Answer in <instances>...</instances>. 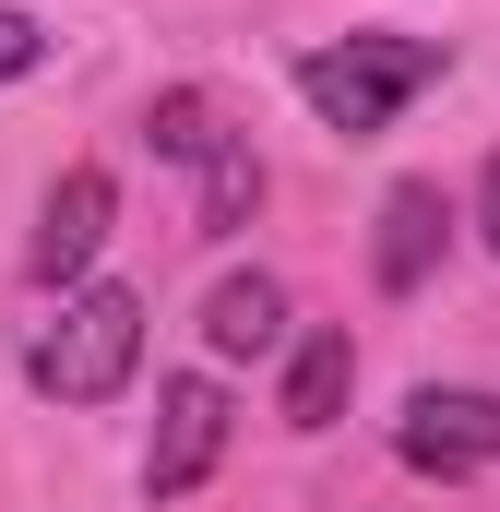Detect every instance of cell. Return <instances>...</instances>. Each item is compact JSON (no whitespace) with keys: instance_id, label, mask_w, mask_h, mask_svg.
I'll return each instance as SVG.
<instances>
[{"instance_id":"3","label":"cell","mask_w":500,"mask_h":512,"mask_svg":"<svg viewBox=\"0 0 500 512\" xmlns=\"http://www.w3.org/2000/svg\"><path fill=\"white\" fill-rule=\"evenodd\" d=\"M393 453H405L417 477H489V465H500V393H477V382H429L417 405H405Z\"/></svg>"},{"instance_id":"2","label":"cell","mask_w":500,"mask_h":512,"mask_svg":"<svg viewBox=\"0 0 500 512\" xmlns=\"http://www.w3.org/2000/svg\"><path fill=\"white\" fill-rule=\"evenodd\" d=\"M131 370H143V298L131 286H72L60 322L24 346V382L60 393V405H108Z\"/></svg>"},{"instance_id":"5","label":"cell","mask_w":500,"mask_h":512,"mask_svg":"<svg viewBox=\"0 0 500 512\" xmlns=\"http://www.w3.org/2000/svg\"><path fill=\"white\" fill-rule=\"evenodd\" d=\"M108 215H120L108 167H72V179L48 191V215H36V251H24V274H36V286H72V274L96 262V239H108Z\"/></svg>"},{"instance_id":"10","label":"cell","mask_w":500,"mask_h":512,"mask_svg":"<svg viewBox=\"0 0 500 512\" xmlns=\"http://www.w3.org/2000/svg\"><path fill=\"white\" fill-rule=\"evenodd\" d=\"M250 215H262V155L227 143V155L203 167V239H227V227H250Z\"/></svg>"},{"instance_id":"12","label":"cell","mask_w":500,"mask_h":512,"mask_svg":"<svg viewBox=\"0 0 500 512\" xmlns=\"http://www.w3.org/2000/svg\"><path fill=\"white\" fill-rule=\"evenodd\" d=\"M477 227H489V251H500V155H489V179H477Z\"/></svg>"},{"instance_id":"7","label":"cell","mask_w":500,"mask_h":512,"mask_svg":"<svg viewBox=\"0 0 500 512\" xmlns=\"http://www.w3.org/2000/svg\"><path fill=\"white\" fill-rule=\"evenodd\" d=\"M203 346H215V358H274V346H286V286H274V274H227V286L203 298Z\"/></svg>"},{"instance_id":"6","label":"cell","mask_w":500,"mask_h":512,"mask_svg":"<svg viewBox=\"0 0 500 512\" xmlns=\"http://www.w3.org/2000/svg\"><path fill=\"white\" fill-rule=\"evenodd\" d=\"M441 227H453V215H441V191H429V179H393V191H381L370 274L393 286V298H405V286H429V262H441Z\"/></svg>"},{"instance_id":"8","label":"cell","mask_w":500,"mask_h":512,"mask_svg":"<svg viewBox=\"0 0 500 512\" xmlns=\"http://www.w3.org/2000/svg\"><path fill=\"white\" fill-rule=\"evenodd\" d=\"M346 393H358V346H346V334H310V346L286 358V405H274V417H286V429H334Z\"/></svg>"},{"instance_id":"1","label":"cell","mask_w":500,"mask_h":512,"mask_svg":"<svg viewBox=\"0 0 500 512\" xmlns=\"http://www.w3.org/2000/svg\"><path fill=\"white\" fill-rule=\"evenodd\" d=\"M441 84V36H346V48H310L298 60V96L322 131H393L417 96Z\"/></svg>"},{"instance_id":"9","label":"cell","mask_w":500,"mask_h":512,"mask_svg":"<svg viewBox=\"0 0 500 512\" xmlns=\"http://www.w3.org/2000/svg\"><path fill=\"white\" fill-rule=\"evenodd\" d=\"M155 155H179V167H215V155H227V143H239V131H227V108H215V96H203V84H179V96H155Z\"/></svg>"},{"instance_id":"4","label":"cell","mask_w":500,"mask_h":512,"mask_svg":"<svg viewBox=\"0 0 500 512\" xmlns=\"http://www.w3.org/2000/svg\"><path fill=\"white\" fill-rule=\"evenodd\" d=\"M215 465H227V393L191 370V382H167V393H155V453H143V501H191V489H203Z\"/></svg>"},{"instance_id":"11","label":"cell","mask_w":500,"mask_h":512,"mask_svg":"<svg viewBox=\"0 0 500 512\" xmlns=\"http://www.w3.org/2000/svg\"><path fill=\"white\" fill-rule=\"evenodd\" d=\"M36 60H48V36H36V24H24V12H0V84H24V72H36Z\"/></svg>"}]
</instances>
